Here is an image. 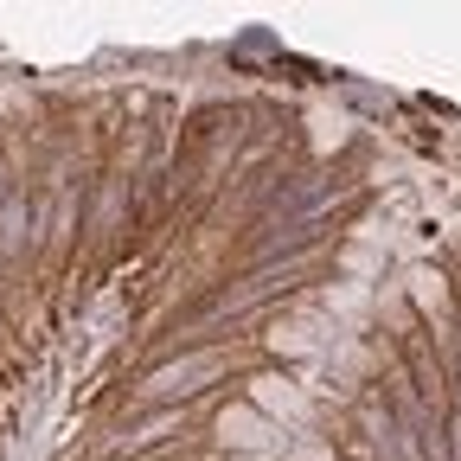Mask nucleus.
Here are the masks:
<instances>
[{
    "label": "nucleus",
    "instance_id": "obj_2",
    "mask_svg": "<svg viewBox=\"0 0 461 461\" xmlns=\"http://www.w3.org/2000/svg\"><path fill=\"white\" fill-rule=\"evenodd\" d=\"M212 442H218V448H263V442H269V417L250 411V403H224Z\"/></svg>",
    "mask_w": 461,
    "mask_h": 461
},
{
    "label": "nucleus",
    "instance_id": "obj_1",
    "mask_svg": "<svg viewBox=\"0 0 461 461\" xmlns=\"http://www.w3.org/2000/svg\"><path fill=\"white\" fill-rule=\"evenodd\" d=\"M230 366V353H186L180 366H160L141 378V403H167V411H180V397H199L205 378H218Z\"/></svg>",
    "mask_w": 461,
    "mask_h": 461
},
{
    "label": "nucleus",
    "instance_id": "obj_3",
    "mask_svg": "<svg viewBox=\"0 0 461 461\" xmlns=\"http://www.w3.org/2000/svg\"><path fill=\"white\" fill-rule=\"evenodd\" d=\"M173 429L186 436V411H167V403H160V411H154L148 423H135V429L115 436V455H148V448H154V442H167Z\"/></svg>",
    "mask_w": 461,
    "mask_h": 461
}]
</instances>
